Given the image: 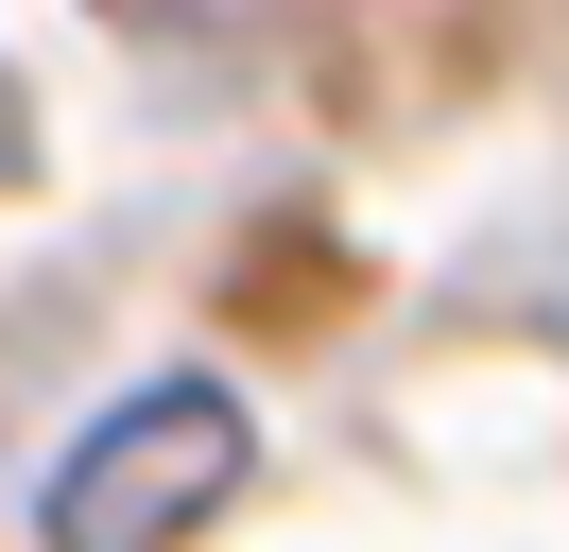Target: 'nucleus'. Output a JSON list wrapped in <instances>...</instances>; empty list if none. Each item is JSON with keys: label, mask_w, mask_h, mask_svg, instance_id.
Listing matches in <instances>:
<instances>
[{"label": "nucleus", "mask_w": 569, "mask_h": 552, "mask_svg": "<svg viewBox=\"0 0 569 552\" xmlns=\"http://www.w3.org/2000/svg\"><path fill=\"white\" fill-rule=\"evenodd\" d=\"M104 18H190V0H104Z\"/></svg>", "instance_id": "obj_2"}, {"label": "nucleus", "mask_w": 569, "mask_h": 552, "mask_svg": "<svg viewBox=\"0 0 569 552\" xmlns=\"http://www.w3.org/2000/svg\"><path fill=\"white\" fill-rule=\"evenodd\" d=\"M242 466H259V432H242L224 379H139V397H104L52 448L36 535L52 552H173V535H208V518L242 501Z\"/></svg>", "instance_id": "obj_1"}]
</instances>
